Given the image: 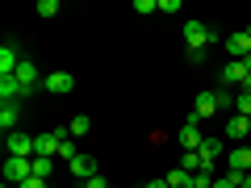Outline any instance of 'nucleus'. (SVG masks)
Wrapping results in <instances>:
<instances>
[{
	"mask_svg": "<svg viewBox=\"0 0 251 188\" xmlns=\"http://www.w3.org/2000/svg\"><path fill=\"white\" fill-rule=\"evenodd\" d=\"M184 42H188V54H193V59H201V54H205V46L218 42V34L205 25V21H184Z\"/></svg>",
	"mask_w": 251,
	"mask_h": 188,
	"instance_id": "f257e3e1",
	"label": "nucleus"
},
{
	"mask_svg": "<svg viewBox=\"0 0 251 188\" xmlns=\"http://www.w3.org/2000/svg\"><path fill=\"white\" fill-rule=\"evenodd\" d=\"M29 176H34V159H17V155H9V159H4V180H9L13 188L25 184Z\"/></svg>",
	"mask_w": 251,
	"mask_h": 188,
	"instance_id": "f03ea898",
	"label": "nucleus"
},
{
	"mask_svg": "<svg viewBox=\"0 0 251 188\" xmlns=\"http://www.w3.org/2000/svg\"><path fill=\"white\" fill-rule=\"evenodd\" d=\"M197 125H201V121H197L193 113H188V121L176 130V142H180V151H201V142H205V138H201V130H197Z\"/></svg>",
	"mask_w": 251,
	"mask_h": 188,
	"instance_id": "7ed1b4c3",
	"label": "nucleus"
},
{
	"mask_svg": "<svg viewBox=\"0 0 251 188\" xmlns=\"http://www.w3.org/2000/svg\"><path fill=\"white\" fill-rule=\"evenodd\" d=\"M42 88L54 92V96H67V92L75 88V75H72V71H50V75L42 80Z\"/></svg>",
	"mask_w": 251,
	"mask_h": 188,
	"instance_id": "20e7f679",
	"label": "nucleus"
},
{
	"mask_svg": "<svg viewBox=\"0 0 251 188\" xmlns=\"http://www.w3.org/2000/svg\"><path fill=\"white\" fill-rule=\"evenodd\" d=\"M9 155H17V159H34L38 146H34V138H29V134L13 130V134H9Z\"/></svg>",
	"mask_w": 251,
	"mask_h": 188,
	"instance_id": "39448f33",
	"label": "nucleus"
},
{
	"mask_svg": "<svg viewBox=\"0 0 251 188\" xmlns=\"http://www.w3.org/2000/svg\"><path fill=\"white\" fill-rule=\"evenodd\" d=\"M226 163H230V176H247L251 171V146H230Z\"/></svg>",
	"mask_w": 251,
	"mask_h": 188,
	"instance_id": "423d86ee",
	"label": "nucleus"
},
{
	"mask_svg": "<svg viewBox=\"0 0 251 188\" xmlns=\"http://www.w3.org/2000/svg\"><path fill=\"white\" fill-rule=\"evenodd\" d=\"M218 109H222V105H218V92H201V96L193 100V117H197V121H205V117H214Z\"/></svg>",
	"mask_w": 251,
	"mask_h": 188,
	"instance_id": "0eeeda50",
	"label": "nucleus"
},
{
	"mask_svg": "<svg viewBox=\"0 0 251 188\" xmlns=\"http://www.w3.org/2000/svg\"><path fill=\"white\" fill-rule=\"evenodd\" d=\"M226 54H230V59H247V54H251V38H247V29H239V34H230V38H226Z\"/></svg>",
	"mask_w": 251,
	"mask_h": 188,
	"instance_id": "6e6552de",
	"label": "nucleus"
},
{
	"mask_svg": "<svg viewBox=\"0 0 251 188\" xmlns=\"http://www.w3.org/2000/svg\"><path fill=\"white\" fill-rule=\"evenodd\" d=\"M17 67H21L17 46H13V42H4V46H0V75H17Z\"/></svg>",
	"mask_w": 251,
	"mask_h": 188,
	"instance_id": "1a4fd4ad",
	"label": "nucleus"
},
{
	"mask_svg": "<svg viewBox=\"0 0 251 188\" xmlns=\"http://www.w3.org/2000/svg\"><path fill=\"white\" fill-rule=\"evenodd\" d=\"M201 167L205 171H214V163H218V155H222V138H205V142H201Z\"/></svg>",
	"mask_w": 251,
	"mask_h": 188,
	"instance_id": "9d476101",
	"label": "nucleus"
},
{
	"mask_svg": "<svg viewBox=\"0 0 251 188\" xmlns=\"http://www.w3.org/2000/svg\"><path fill=\"white\" fill-rule=\"evenodd\" d=\"M67 171L80 176V180H92V176H97V159H92V155H75V159L67 163Z\"/></svg>",
	"mask_w": 251,
	"mask_h": 188,
	"instance_id": "9b49d317",
	"label": "nucleus"
},
{
	"mask_svg": "<svg viewBox=\"0 0 251 188\" xmlns=\"http://www.w3.org/2000/svg\"><path fill=\"white\" fill-rule=\"evenodd\" d=\"M222 84H239V88L247 84V67H243V59H230L222 67Z\"/></svg>",
	"mask_w": 251,
	"mask_h": 188,
	"instance_id": "f8f14e48",
	"label": "nucleus"
},
{
	"mask_svg": "<svg viewBox=\"0 0 251 188\" xmlns=\"http://www.w3.org/2000/svg\"><path fill=\"white\" fill-rule=\"evenodd\" d=\"M17 117H21L17 100H4V105H0V130H4V134H13V130H17Z\"/></svg>",
	"mask_w": 251,
	"mask_h": 188,
	"instance_id": "ddd939ff",
	"label": "nucleus"
},
{
	"mask_svg": "<svg viewBox=\"0 0 251 188\" xmlns=\"http://www.w3.org/2000/svg\"><path fill=\"white\" fill-rule=\"evenodd\" d=\"M17 84H21L25 92H34V88H38V67H34L29 59H21V67H17Z\"/></svg>",
	"mask_w": 251,
	"mask_h": 188,
	"instance_id": "4468645a",
	"label": "nucleus"
},
{
	"mask_svg": "<svg viewBox=\"0 0 251 188\" xmlns=\"http://www.w3.org/2000/svg\"><path fill=\"white\" fill-rule=\"evenodd\" d=\"M247 134H251V117L234 113L230 121H226V138H247Z\"/></svg>",
	"mask_w": 251,
	"mask_h": 188,
	"instance_id": "2eb2a0df",
	"label": "nucleus"
},
{
	"mask_svg": "<svg viewBox=\"0 0 251 188\" xmlns=\"http://www.w3.org/2000/svg\"><path fill=\"white\" fill-rule=\"evenodd\" d=\"M25 96V88L17 84V75H0V100H17Z\"/></svg>",
	"mask_w": 251,
	"mask_h": 188,
	"instance_id": "dca6fc26",
	"label": "nucleus"
},
{
	"mask_svg": "<svg viewBox=\"0 0 251 188\" xmlns=\"http://www.w3.org/2000/svg\"><path fill=\"white\" fill-rule=\"evenodd\" d=\"M168 188H193V171H184V167H176L168 176Z\"/></svg>",
	"mask_w": 251,
	"mask_h": 188,
	"instance_id": "f3484780",
	"label": "nucleus"
},
{
	"mask_svg": "<svg viewBox=\"0 0 251 188\" xmlns=\"http://www.w3.org/2000/svg\"><path fill=\"white\" fill-rule=\"evenodd\" d=\"M67 130H72V138H84V134H88V130H92V121H88V117H84V113H75Z\"/></svg>",
	"mask_w": 251,
	"mask_h": 188,
	"instance_id": "a211bd4d",
	"label": "nucleus"
},
{
	"mask_svg": "<svg viewBox=\"0 0 251 188\" xmlns=\"http://www.w3.org/2000/svg\"><path fill=\"white\" fill-rule=\"evenodd\" d=\"M180 167H184V171H193V176H197V171H205V167H201V155H197V151H184Z\"/></svg>",
	"mask_w": 251,
	"mask_h": 188,
	"instance_id": "6ab92c4d",
	"label": "nucleus"
},
{
	"mask_svg": "<svg viewBox=\"0 0 251 188\" xmlns=\"http://www.w3.org/2000/svg\"><path fill=\"white\" fill-rule=\"evenodd\" d=\"M50 171H54V163L38 155V159H34V176H38V180H50Z\"/></svg>",
	"mask_w": 251,
	"mask_h": 188,
	"instance_id": "aec40b11",
	"label": "nucleus"
},
{
	"mask_svg": "<svg viewBox=\"0 0 251 188\" xmlns=\"http://www.w3.org/2000/svg\"><path fill=\"white\" fill-rule=\"evenodd\" d=\"M234 113L251 117V92H239V96H234Z\"/></svg>",
	"mask_w": 251,
	"mask_h": 188,
	"instance_id": "412c9836",
	"label": "nucleus"
},
{
	"mask_svg": "<svg viewBox=\"0 0 251 188\" xmlns=\"http://www.w3.org/2000/svg\"><path fill=\"white\" fill-rule=\"evenodd\" d=\"M214 171H197V176H193V188H214Z\"/></svg>",
	"mask_w": 251,
	"mask_h": 188,
	"instance_id": "4be33fe9",
	"label": "nucleus"
},
{
	"mask_svg": "<svg viewBox=\"0 0 251 188\" xmlns=\"http://www.w3.org/2000/svg\"><path fill=\"white\" fill-rule=\"evenodd\" d=\"M59 155H63V159H67V163H72L75 155H80V151H75V138H63V146H59Z\"/></svg>",
	"mask_w": 251,
	"mask_h": 188,
	"instance_id": "5701e85b",
	"label": "nucleus"
},
{
	"mask_svg": "<svg viewBox=\"0 0 251 188\" xmlns=\"http://www.w3.org/2000/svg\"><path fill=\"white\" fill-rule=\"evenodd\" d=\"M38 13H42V17H54V13H59V0H38Z\"/></svg>",
	"mask_w": 251,
	"mask_h": 188,
	"instance_id": "b1692460",
	"label": "nucleus"
},
{
	"mask_svg": "<svg viewBox=\"0 0 251 188\" xmlns=\"http://www.w3.org/2000/svg\"><path fill=\"white\" fill-rule=\"evenodd\" d=\"M134 13H159V0H134Z\"/></svg>",
	"mask_w": 251,
	"mask_h": 188,
	"instance_id": "393cba45",
	"label": "nucleus"
},
{
	"mask_svg": "<svg viewBox=\"0 0 251 188\" xmlns=\"http://www.w3.org/2000/svg\"><path fill=\"white\" fill-rule=\"evenodd\" d=\"M84 188H109V180H105V176H100V171H97V176H92V180H84Z\"/></svg>",
	"mask_w": 251,
	"mask_h": 188,
	"instance_id": "a878e982",
	"label": "nucleus"
},
{
	"mask_svg": "<svg viewBox=\"0 0 251 188\" xmlns=\"http://www.w3.org/2000/svg\"><path fill=\"white\" fill-rule=\"evenodd\" d=\"M243 176H226V180H214V188H239Z\"/></svg>",
	"mask_w": 251,
	"mask_h": 188,
	"instance_id": "bb28decb",
	"label": "nucleus"
},
{
	"mask_svg": "<svg viewBox=\"0 0 251 188\" xmlns=\"http://www.w3.org/2000/svg\"><path fill=\"white\" fill-rule=\"evenodd\" d=\"M159 13H180V0H159Z\"/></svg>",
	"mask_w": 251,
	"mask_h": 188,
	"instance_id": "cd10ccee",
	"label": "nucleus"
},
{
	"mask_svg": "<svg viewBox=\"0 0 251 188\" xmlns=\"http://www.w3.org/2000/svg\"><path fill=\"white\" fill-rule=\"evenodd\" d=\"M17 188H50V184H46V180H38V176H29L25 184H17Z\"/></svg>",
	"mask_w": 251,
	"mask_h": 188,
	"instance_id": "c85d7f7f",
	"label": "nucleus"
},
{
	"mask_svg": "<svg viewBox=\"0 0 251 188\" xmlns=\"http://www.w3.org/2000/svg\"><path fill=\"white\" fill-rule=\"evenodd\" d=\"M147 188H168V180H151V184H147Z\"/></svg>",
	"mask_w": 251,
	"mask_h": 188,
	"instance_id": "c756f323",
	"label": "nucleus"
},
{
	"mask_svg": "<svg viewBox=\"0 0 251 188\" xmlns=\"http://www.w3.org/2000/svg\"><path fill=\"white\" fill-rule=\"evenodd\" d=\"M239 188H251V171H247V176H243V180H239Z\"/></svg>",
	"mask_w": 251,
	"mask_h": 188,
	"instance_id": "7c9ffc66",
	"label": "nucleus"
},
{
	"mask_svg": "<svg viewBox=\"0 0 251 188\" xmlns=\"http://www.w3.org/2000/svg\"><path fill=\"white\" fill-rule=\"evenodd\" d=\"M243 92H251V75H247V84H243Z\"/></svg>",
	"mask_w": 251,
	"mask_h": 188,
	"instance_id": "2f4dec72",
	"label": "nucleus"
},
{
	"mask_svg": "<svg viewBox=\"0 0 251 188\" xmlns=\"http://www.w3.org/2000/svg\"><path fill=\"white\" fill-rule=\"evenodd\" d=\"M247 38H251V25H247Z\"/></svg>",
	"mask_w": 251,
	"mask_h": 188,
	"instance_id": "473e14b6",
	"label": "nucleus"
}]
</instances>
